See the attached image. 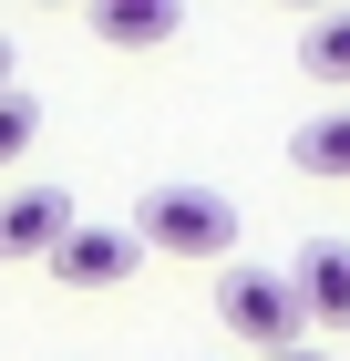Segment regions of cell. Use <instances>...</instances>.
<instances>
[{
    "mask_svg": "<svg viewBox=\"0 0 350 361\" xmlns=\"http://www.w3.org/2000/svg\"><path fill=\"white\" fill-rule=\"evenodd\" d=\"M135 248L144 258H237V196L227 186H144L135 207Z\"/></svg>",
    "mask_w": 350,
    "mask_h": 361,
    "instance_id": "1",
    "label": "cell"
},
{
    "mask_svg": "<svg viewBox=\"0 0 350 361\" xmlns=\"http://www.w3.org/2000/svg\"><path fill=\"white\" fill-rule=\"evenodd\" d=\"M268 361H330V351H309V341H299V351H268Z\"/></svg>",
    "mask_w": 350,
    "mask_h": 361,
    "instance_id": "10",
    "label": "cell"
},
{
    "mask_svg": "<svg viewBox=\"0 0 350 361\" xmlns=\"http://www.w3.org/2000/svg\"><path fill=\"white\" fill-rule=\"evenodd\" d=\"M299 62H309V83H350V11L299 31Z\"/></svg>",
    "mask_w": 350,
    "mask_h": 361,
    "instance_id": "8",
    "label": "cell"
},
{
    "mask_svg": "<svg viewBox=\"0 0 350 361\" xmlns=\"http://www.w3.org/2000/svg\"><path fill=\"white\" fill-rule=\"evenodd\" d=\"M0 93H11V31H0Z\"/></svg>",
    "mask_w": 350,
    "mask_h": 361,
    "instance_id": "11",
    "label": "cell"
},
{
    "mask_svg": "<svg viewBox=\"0 0 350 361\" xmlns=\"http://www.w3.org/2000/svg\"><path fill=\"white\" fill-rule=\"evenodd\" d=\"M73 238V196L62 186H11L0 196V258H52Z\"/></svg>",
    "mask_w": 350,
    "mask_h": 361,
    "instance_id": "5",
    "label": "cell"
},
{
    "mask_svg": "<svg viewBox=\"0 0 350 361\" xmlns=\"http://www.w3.org/2000/svg\"><path fill=\"white\" fill-rule=\"evenodd\" d=\"M31 135H42V104L11 83V93H0V166H21V155H31Z\"/></svg>",
    "mask_w": 350,
    "mask_h": 361,
    "instance_id": "9",
    "label": "cell"
},
{
    "mask_svg": "<svg viewBox=\"0 0 350 361\" xmlns=\"http://www.w3.org/2000/svg\"><path fill=\"white\" fill-rule=\"evenodd\" d=\"M186 31V0H93V42L113 52H165Z\"/></svg>",
    "mask_w": 350,
    "mask_h": 361,
    "instance_id": "6",
    "label": "cell"
},
{
    "mask_svg": "<svg viewBox=\"0 0 350 361\" xmlns=\"http://www.w3.org/2000/svg\"><path fill=\"white\" fill-rule=\"evenodd\" d=\"M216 320L258 341V361H268V351H299V331H309V320H299L289 269H247V258H227V269H216Z\"/></svg>",
    "mask_w": 350,
    "mask_h": 361,
    "instance_id": "2",
    "label": "cell"
},
{
    "mask_svg": "<svg viewBox=\"0 0 350 361\" xmlns=\"http://www.w3.org/2000/svg\"><path fill=\"white\" fill-rule=\"evenodd\" d=\"M289 289H299V320L309 331H350V248L340 238H309L289 258Z\"/></svg>",
    "mask_w": 350,
    "mask_h": 361,
    "instance_id": "4",
    "label": "cell"
},
{
    "mask_svg": "<svg viewBox=\"0 0 350 361\" xmlns=\"http://www.w3.org/2000/svg\"><path fill=\"white\" fill-rule=\"evenodd\" d=\"M289 166L299 176H350V104H330V114H309L289 135Z\"/></svg>",
    "mask_w": 350,
    "mask_h": 361,
    "instance_id": "7",
    "label": "cell"
},
{
    "mask_svg": "<svg viewBox=\"0 0 350 361\" xmlns=\"http://www.w3.org/2000/svg\"><path fill=\"white\" fill-rule=\"evenodd\" d=\"M42 269H52L62 289H124V279L144 269V248H135V227H73Z\"/></svg>",
    "mask_w": 350,
    "mask_h": 361,
    "instance_id": "3",
    "label": "cell"
}]
</instances>
